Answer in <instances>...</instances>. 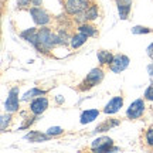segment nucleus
I'll return each mask as SVG.
<instances>
[{"label":"nucleus","instance_id":"16","mask_svg":"<svg viewBox=\"0 0 153 153\" xmlns=\"http://www.w3.org/2000/svg\"><path fill=\"white\" fill-rule=\"evenodd\" d=\"M84 13H85V17H87V22H92L95 19H98V13H99L98 6L95 3H89Z\"/></svg>","mask_w":153,"mask_h":153},{"label":"nucleus","instance_id":"26","mask_svg":"<svg viewBox=\"0 0 153 153\" xmlns=\"http://www.w3.org/2000/svg\"><path fill=\"white\" fill-rule=\"evenodd\" d=\"M30 3H31V0H19L17 6H19V9H24V7H28Z\"/></svg>","mask_w":153,"mask_h":153},{"label":"nucleus","instance_id":"7","mask_svg":"<svg viewBox=\"0 0 153 153\" xmlns=\"http://www.w3.org/2000/svg\"><path fill=\"white\" fill-rule=\"evenodd\" d=\"M129 65V58L123 54H116L114 57L112 62L109 64V68L111 71L114 72H122L123 70H126Z\"/></svg>","mask_w":153,"mask_h":153},{"label":"nucleus","instance_id":"10","mask_svg":"<svg viewBox=\"0 0 153 153\" xmlns=\"http://www.w3.org/2000/svg\"><path fill=\"white\" fill-rule=\"evenodd\" d=\"M122 106H123V98H122L120 95H118V97H114L108 104L105 105L104 112L105 114H109V115L111 114H116Z\"/></svg>","mask_w":153,"mask_h":153},{"label":"nucleus","instance_id":"22","mask_svg":"<svg viewBox=\"0 0 153 153\" xmlns=\"http://www.w3.org/2000/svg\"><path fill=\"white\" fill-rule=\"evenodd\" d=\"M10 120H11V115H10V112H9L7 115H1V131H3V132H4V131H6V128L9 126Z\"/></svg>","mask_w":153,"mask_h":153},{"label":"nucleus","instance_id":"4","mask_svg":"<svg viewBox=\"0 0 153 153\" xmlns=\"http://www.w3.org/2000/svg\"><path fill=\"white\" fill-rule=\"evenodd\" d=\"M112 139L106 136L98 137L92 142V149L94 152H111V150H118V148H112Z\"/></svg>","mask_w":153,"mask_h":153},{"label":"nucleus","instance_id":"1","mask_svg":"<svg viewBox=\"0 0 153 153\" xmlns=\"http://www.w3.org/2000/svg\"><path fill=\"white\" fill-rule=\"evenodd\" d=\"M57 34H54L50 28L44 27L38 30V44L36 48L41 53H47L53 48L54 45H57Z\"/></svg>","mask_w":153,"mask_h":153},{"label":"nucleus","instance_id":"3","mask_svg":"<svg viewBox=\"0 0 153 153\" xmlns=\"http://www.w3.org/2000/svg\"><path fill=\"white\" fill-rule=\"evenodd\" d=\"M88 4H89V3H88L87 0H65V1H64V9H65L67 14L75 16L78 13L85 11Z\"/></svg>","mask_w":153,"mask_h":153},{"label":"nucleus","instance_id":"23","mask_svg":"<svg viewBox=\"0 0 153 153\" xmlns=\"http://www.w3.org/2000/svg\"><path fill=\"white\" fill-rule=\"evenodd\" d=\"M62 128H60V126H53V128H50L48 131H47V135L48 136H57V135H61L62 133Z\"/></svg>","mask_w":153,"mask_h":153},{"label":"nucleus","instance_id":"29","mask_svg":"<svg viewBox=\"0 0 153 153\" xmlns=\"http://www.w3.org/2000/svg\"><path fill=\"white\" fill-rule=\"evenodd\" d=\"M41 1H43V0H31V3H33L34 6H40L41 4Z\"/></svg>","mask_w":153,"mask_h":153},{"label":"nucleus","instance_id":"6","mask_svg":"<svg viewBox=\"0 0 153 153\" xmlns=\"http://www.w3.org/2000/svg\"><path fill=\"white\" fill-rule=\"evenodd\" d=\"M145 112V101L143 99H136L135 102H132L131 106L126 111V116L129 119H137L140 118Z\"/></svg>","mask_w":153,"mask_h":153},{"label":"nucleus","instance_id":"8","mask_svg":"<svg viewBox=\"0 0 153 153\" xmlns=\"http://www.w3.org/2000/svg\"><path fill=\"white\" fill-rule=\"evenodd\" d=\"M6 111L7 112H16L19 109V88H11L9 91L7 99H6Z\"/></svg>","mask_w":153,"mask_h":153},{"label":"nucleus","instance_id":"27","mask_svg":"<svg viewBox=\"0 0 153 153\" xmlns=\"http://www.w3.org/2000/svg\"><path fill=\"white\" fill-rule=\"evenodd\" d=\"M148 55H149V57H152V58H153V43H152V44H150V45H149V47H148Z\"/></svg>","mask_w":153,"mask_h":153},{"label":"nucleus","instance_id":"21","mask_svg":"<svg viewBox=\"0 0 153 153\" xmlns=\"http://www.w3.org/2000/svg\"><path fill=\"white\" fill-rule=\"evenodd\" d=\"M132 33L133 34H149V33H152V28L143 27V26H135V27L132 28Z\"/></svg>","mask_w":153,"mask_h":153},{"label":"nucleus","instance_id":"18","mask_svg":"<svg viewBox=\"0 0 153 153\" xmlns=\"http://www.w3.org/2000/svg\"><path fill=\"white\" fill-rule=\"evenodd\" d=\"M78 31H81V33L87 34L88 37H97L98 36V30L97 27H94L91 24H79V27H78Z\"/></svg>","mask_w":153,"mask_h":153},{"label":"nucleus","instance_id":"11","mask_svg":"<svg viewBox=\"0 0 153 153\" xmlns=\"http://www.w3.org/2000/svg\"><path fill=\"white\" fill-rule=\"evenodd\" d=\"M116 6H118L119 17L122 20H126L132 9V0H116Z\"/></svg>","mask_w":153,"mask_h":153},{"label":"nucleus","instance_id":"19","mask_svg":"<svg viewBox=\"0 0 153 153\" xmlns=\"http://www.w3.org/2000/svg\"><path fill=\"white\" fill-rule=\"evenodd\" d=\"M119 125V120L118 119H108L105 120L104 123H101L99 126H97V132H105V131H109L111 128H114V126H118Z\"/></svg>","mask_w":153,"mask_h":153},{"label":"nucleus","instance_id":"17","mask_svg":"<svg viewBox=\"0 0 153 153\" xmlns=\"http://www.w3.org/2000/svg\"><path fill=\"white\" fill-rule=\"evenodd\" d=\"M87 40H88L87 34L78 31L75 36H72V37H71V47H72V48H78V47H81V45L85 43Z\"/></svg>","mask_w":153,"mask_h":153},{"label":"nucleus","instance_id":"20","mask_svg":"<svg viewBox=\"0 0 153 153\" xmlns=\"http://www.w3.org/2000/svg\"><path fill=\"white\" fill-rule=\"evenodd\" d=\"M44 94H45V91H41V89H38V88H33V89H30L28 92L24 94L23 99H24V101H28L30 98H34V97H41V95H44Z\"/></svg>","mask_w":153,"mask_h":153},{"label":"nucleus","instance_id":"13","mask_svg":"<svg viewBox=\"0 0 153 153\" xmlns=\"http://www.w3.org/2000/svg\"><path fill=\"white\" fill-rule=\"evenodd\" d=\"M99 115V111L98 109H87L84 111L81 114V123L85 125V123H91L92 120H95L98 118Z\"/></svg>","mask_w":153,"mask_h":153},{"label":"nucleus","instance_id":"24","mask_svg":"<svg viewBox=\"0 0 153 153\" xmlns=\"http://www.w3.org/2000/svg\"><path fill=\"white\" fill-rule=\"evenodd\" d=\"M146 143L153 148V128H150V129L146 132Z\"/></svg>","mask_w":153,"mask_h":153},{"label":"nucleus","instance_id":"5","mask_svg":"<svg viewBox=\"0 0 153 153\" xmlns=\"http://www.w3.org/2000/svg\"><path fill=\"white\" fill-rule=\"evenodd\" d=\"M30 14H31L34 23H36L37 26H45V24H48V23L51 22L48 13L45 10H43L41 7H38V6H34V7L30 9Z\"/></svg>","mask_w":153,"mask_h":153},{"label":"nucleus","instance_id":"14","mask_svg":"<svg viewBox=\"0 0 153 153\" xmlns=\"http://www.w3.org/2000/svg\"><path fill=\"white\" fill-rule=\"evenodd\" d=\"M97 57H98V61L101 62V65H109L112 60H114L115 55L111 53V51H106V50H99L97 53Z\"/></svg>","mask_w":153,"mask_h":153},{"label":"nucleus","instance_id":"9","mask_svg":"<svg viewBox=\"0 0 153 153\" xmlns=\"http://www.w3.org/2000/svg\"><path fill=\"white\" fill-rule=\"evenodd\" d=\"M47 108H48V99L45 97H38L30 104V111L34 115H41Z\"/></svg>","mask_w":153,"mask_h":153},{"label":"nucleus","instance_id":"28","mask_svg":"<svg viewBox=\"0 0 153 153\" xmlns=\"http://www.w3.org/2000/svg\"><path fill=\"white\" fill-rule=\"evenodd\" d=\"M148 72H149V75H150V78H153V62L148 67Z\"/></svg>","mask_w":153,"mask_h":153},{"label":"nucleus","instance_id":"25","mask_svg":"<svg viewBox=\"0 0 153 153\" xmlns=\"http://www.w3.org/2000/svg\"><path fill=\"white\" fill-rule=\"evenodd\" d=\"M145 99H148V101H153V85L152 87H149L146 91H145Z\"/></svg>","mask_w":153,"mask_h":153},{"label":"nucleus","instance_id":"12","mask_svg":"<svg viewBox=\"0 0 153 153\" xmlns=\"http://www.w3.org/2000/svg\"><path fill=\"white\" fill-rule=\"evenodd\" d=\"M22 37L26 40V41H28L30 44H33L34 47H37L38 44V30H36V28H28V30H26V31H23L22 33Z\"/></svg>","mask_w":153,"mask_h":153},{"label":"nucleus","instance_id":"15","mask_svg":"<svg viewBox=\"0 0 153 153\" xmlns=\"http://www.w3.org/2000/svg\"><path fill=\"white\" fill-rule=\"evenodd\" d=\"M48 137H51V136H48L47 133L44 135V133H40L37 131H31L30 133H27L24 136V139H27V140H30V142H33V143H38V142H45Z\"/></svg>","mask_w":153,"mask_h":153},{"label":"nucleus","instance_id":"2","mask_svg":"<svg viewBox=\"0 0 153 153\" xmlns=\"http://www.w3.org/2000/svg\"><path fill=\"white\" fill-rule=\"evenodd\" d=\"M102 79H104V71L101 68H94V70L89 71V74H87L85 79L79 84L78 89L79 91H88V89L94 88L95 85H98Z\"/></svg>","mask_w":153,"mask_h":153}]
</instances>
